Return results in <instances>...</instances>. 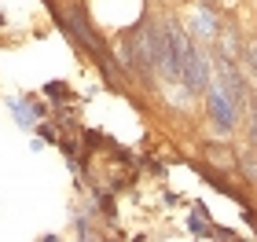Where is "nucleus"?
I'll list each match as a JSON object with an SVG mask.
<instances>
[{
  "instance_id": "nucleus-9",
  "label": "nucleus",
  "mask_w": 257,
  "mask_h": 242,
  "mask_svg": "<svg viewBox=\"0 0 257 242\" xmlns=\"http://www.w3.org/2000/svg\"><path fill=\"white\" fill-rule=\"evenodd\" d=\"M41 140H55V129H52V125H41Z\"/></svg>"
},
{
  "instance_id": "nucleus-4",
  "label": "nucleus",
  "mask_w": 257,
  "mask_h": 242,
  "mask_svg": "<svg viewBox=\"0 0 257 242\" xmlns=\"http://www.w3.org/2000/svg\"><path fill=\"white\" fill-rule=\"evenodd\" d=\"M8 107H11V114H15V125L19 129H33V103H26V99H8Z\"/></svg>"
},
{
  "instance_id": "nucleus-7",
  "label": "nucleus",
  "mask_w": 257,
  "mask_h": 242,
  "mask_svg": "<svg viewBox=\"0 0 257 242\" xmlns=\"http://www.w3.org/2000/svg\"><path fill=\"white\" fill-rule=\"evenodd\" d=\"M246 110H250V143L257 147V96H250V107Z\"/></svg>"
},
{
  "instance_id": "nucleus-1",
  "label": "nucleus",
  "mask_w": 257,
  "mask_h": 242,
  "mask_svg": "<svg viewBox=\"0 0 257 242\" xmlns=\"http://www.w3.org/2000/svg\"><path fill=\"white\" fill-rule=\"evenodd\" d=\"M55 19H59V26L74 37L81 48H88L92 55H96V63L103 66V74H114V59H110V48L103 44V37L96 30L88 26V19H85V11H77V8H70V11H55Z\"/></svg>"
},
{
  "instance_id": "nucleus-6",
  "label": "nucleus",
  "mask_w": 257,
  "mask_h": 242,
  "mask_svg": "<svg viewBox=\"0 0 257 242\" xmlns=\"http://www.w3.org/2000/svg\"><path fill=\"white\" fill-rule=\"evenodd\" d=\"M195 33H198V37H217V15H213V11H198V15H195Z\"/></svg>"
},
{
  "instance_id": "nucleus-2",
  "label": "nucleus",
  "mask_w": 257,
  "mask_h": 242,
  "mask_svg": "<svg viewBox=\"0 0 257 242\" xmlns=\"http://www.w3.org/2000/svg\"><path fill=\"white\" fill-rule=\"evenodd\" d=\"M235 114H239V107L231 103L224 85L213 81V85H209V118H213V129L217 132H231L235 129Z\"/></svg>"
},
{
  "instance_id": "nucleus-3",
  "label": "nucleus",
  "mask_w": 257,
  "mask_h": 242,
  "mask_svg": "<svg viewBox=\"0 0 257 242\" xmlns=\"http://www.w3.org/2000/svg\"><path fill=\"white\" fill-rule=\"evenodd\" d=\"M202 180H206V183H213V187H217V191H224V194H231V198H239V202H246V194H242L239 187H231V183H228L224 176H220V169H213V165H209V169H202Z\"/></svg>"
},
{
  "instance_id": "nucleus-5",
  "label": "nucleus",
  "mask_w": 257,
  "mask_h": 242,
  "mask_svg": "<svg viewBox=\"0 0 257 242\" xmlns=\"http://www.w3.org/2000/svg\"><path fill=\"white\" fill-rule=\"evenodd\" d=\"M235 169H239V176L246 183H257V154H250V151L235 154Z\"/></svg>"
},
{
  "instance_id": "nucleus-8",
  "label": "nucleus",
  "mask_w": 257,
  "mask_h": 242,
  "mask_svg": "<svg viewBox=\"0 0 257 242\" xmlns=\"http://www.w3.org/2000/svg\"><path fill=\"white\" fill-rule=\"evenodd\" d=\"M242 59H246V63L253 66V70H257V44H250V48H246V55H242Z\"/></svg>"
}]
</instances>
